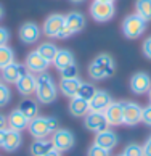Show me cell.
<instances>
[{
    "label": "cell",
    "instance_id": "ac0fdd59",
    "mask_svg": "<svg viewBox=\"0 0 151 156\" xmlns=\"http://www.w3.org/2000/svg\"><path fill=\"white\" fill-rule=\"evenodd\" d=\"M93 143L98 145V147H101V148H104V150H109V151H111V150L118 145V135H116L113 130H109V129L101 130V132H98V134L95 135Z\"/></svg>",
    "mask_w": 151,
    "mask_h": 156
},
{
    "label": "cell",
    "instance_id": "52a82bcc",
    "mask_svg": "<svg viewBox=\"0 0 151 156\" xmlns=\"http://www.w3.org/2000/svg\"><path fill=\"white\" fill-rule=\"evenodd\" d=\"M26 73H27V69L24 65L13 61L8 66H5L3 69H0V79L5 84H16L19 80V77H23Z\"/></svg>",
    "mask_w": 151,
    "mask_h": 156
},
{
    "label": "cell",
    "instance_id": "9c48e42d",
    "mask_svg": "<svg viewBox=\"0 0 151 156\" xmlns=\"http://www.w3.org/2000/svg\"><path fill=\"white\" fill-rule=\"evenodd\" d=\"M63 29H65V16H63V15L53 13V15H50L48 18L44 21L42 31H44V34H45L47 37L56 39L58 34H60Z\"/></svg>",
    "mask_w": 151,
    "mask_h": 156
},
{
    "label": "cell",
    "instance_id": "603a6c76",
    "mask_svg": "<svg viewBox=\"0 0 151 156\" xmlns=\"http://www.w3.org/2000/svg\"><path fill=\"white\" fill-rule=\"evenodd\" d=\"M82 84V80L79 77H74V79H61V84H60V90L63 95H66L69 98H72L77 95V90Z\"/></svg>",
    "mask_w": 151,
    "mask_h": 156
},
{
    "label": "cell",
    "instance_id": "d6986e66",
    "mask_svg": "<svg viewBox=\"0 0 151 156\" xmlns=\"http://www.w3.org/2000/svg\"><path fill=\"white\" fill-rule=\"evenodd\" d=\"M89 111H90V106L87 100H84V98H80L77 95L71 98V101H69V113L74 118H85Z\"/></svg>",
    "mask_w": 151,
    "mask_h": 156
},
{
    "label": "cell",
    "instance_id": "74e56055",
    "mask_svg": "<svg viewBox=\"0 0 151 156\" xmlns=\"http://www.w3.org/2000/svg\"><path fill=\"white\" fill-rule=\"evenodd\" d=\"M7 129H8V127H5V129H0V148H2V145H3L5 135H7Z\"/></svg>",
    "mask_w": 151,
    "mask_h": 156
},
{
    "label": "cell",
    "instance_id": "60d3db41",
    "mask_svg": "<svg viewBox=\"0 0 151 156\" xmlns=\"http://www.w3.org/2000/svg\"><path fill=\"white\" fill-rule=\"evenodd\" d=\"M3 18V8H2V5H0V20Z\"/></svg>",
    "mask_w": 151,
    "mask_h": 156
},
{
    "label": "cell",
    "instance_id": "ba28073f",
    "mask_svg": "<svg viewBox=\"0 0 151 156\" xmlns=\"http://www.w3.org/2000/svg\"><path fill=\"white\" fill-rule=\"evenodd\" d=\"M84 126H85V129L95 132V134H98L101 130H106L109 127L106 118H104V113H98V111L87 113V116L84 118Z\"/></svg>",
    "mask_w": 151,
    "mask_h": 156
},
{
    "label": "cell",
    "instance_id": "ee69618b",
    "mask_svg": "<svg viewBox=\"0 0 151 156\" xmlns=\"http://www.w3.org/2000/svg\"><path fill=\"white\" fill-rule=\"evenodd\" d=\"M148 98H149V103H151V89H149V92H148Z\"/></svg>",
    "mask_w": 151,
    "mask_h": 156
},
{
    "label": "cell",
    "instance_id": "484cf974",
    "mask_svg": "<svg viewBox=\"0 0 151 156\" xmlns=\"http://www.w3.org/2000/svg\"><path fill=\"white\" fill-rule=\"evenodd\" d=\"M37 51L48 63H53L55 56H56V51H58V47H56L55 44H51V42H44V44H40L39 47H37Z\"/></svg>",
    "mask_w": 151,
    "mask_h": 156
},
{
    "label": "cell",
    "instance_id": "7402d4cb",
    "mask_svg": "<svg viewBox=\"0 0 151 156\" xmlns=\"http://www.w3.org/2000/svg\"><path fill=\"white\" fill-rule=\"evenodd\" d=\"M74 63V55L71 50H66V48H58L56 51V56L53 60V65L58 71H61L63 68H66L69 65H72Z\"/></svg>",
    "mask_w": 151,
    "mask_h": 156
},
{
    "label": "cell",
    "instance_id": "f6af8a7d",
    "mask_svg": "<svg viewBox=\"0 0 151 156\" xmlns=\"http://www.w3.org/2000/svg\"><path fill=\"white\" fill-rule=\"evenodd\" d=\"M119 156H124V154H119Z\"/></svg>",
    "mask_w": 151,
    "mask_h": 156
},
{
    "label": "cell",
    "instance_id": "d4e9b609",
    "mask_svg": "<svg viewBox=\"0 0 151 156\" xmlns=\"http://www.w3.org/2000/svg\"><path fill=\"white\" fill-rule=\"evenodd\" d=\"M18 109H19L23 114H24L29 121L39 116V105H37V101L31 100V98H24V100L19 103Z\"/></svg>",
    "mask_w": 151,
    "mask_h": 156
},
{
    "label": "cell",
    "instance_id": "d590c367",
    "mask_svg": "<svg viewBox=\"0 0 151 156\" xmlns=\"http://www.w3.org/2000/svg\"><path fill=\"white\" fill-rule=\"evenodd\" d=\"M10 40V31L7 27L0 26V47H3V45H7Z\"/></svg>",
    "mask_w": 151,
    "mask_h": 156
},
{
    "label": "cell",
    "instance_id": "8fae6325",
    "mask_svg": "<svg viewBox=\"0 0 151 156\" xmlns=\"http://www.w3.org/2000/svg\"><path fill=\"white\" fill-rule=\"evenodd\" d=\"M142 109L135 101H122V111H124V124L127 126H137L142 121Z\"/></svg>",
    "mask_w": 151,
    "mask_h": 156
},
{
    "label": "cell",
    "instance_id": "5bb4252c",
    "mask_svg": "<svg viewBox=\"0 0 151 156\" xmlns=\"http://www.w3.org/2000/svg\"><path fill=\"white\" fill-rule=\"evenodd\" d=\"M103 113H104V118H106L109 126H121V124H124L122 101H113Z\"/></svg>",
    "mask_w": 151,
    "mask_h": 156
},
{
    "label": "cell",
    "instance_id": "b9f144b4",
    "mask_svg": "<svg viewBox=\"0 0 151 156\" xmlns=\"http://www.w3.org/2000/svg\"><path fill=\"white\" fill-rule=\"evenodd\" d=\"M72 3H82V2H85V0H71Z\"/></svg>",
    "mask_w": 151,
    "mask_h": 156
},
{
    "label": "cell",
    "instance_id": "2e32d148",
    "mask_svg": "<svg viewBox=\"0 0 151 156\" xmlns=\"http://www.w3.org/2000/svg\"><path fill=\"white\" fill-rule=\"evenodd\" d=\"M111 103H113V98H111V95H109L106 90H97V94L93 95V98L89 101V106H90V111L103 113Z\"/></svg>",
    "mask_w": 151,
    "mask_h": 156
},
{
    "label": "cell",
    "instance_id": "4dcf8cb0",
    "mask_svg": "<svg viewBox=\"0 0 151 156\" xmlns=\"http://www.w3.org/2000/svg\"><path fill=\"white\" fill-rule=\"evenodd\" d=\"M124 156H145L143 153V147L138 145V143H130V145H127L122 151Z\"/></svg>",
    "mask_w": 151,
    "mask_h": 156
},
{
    "label": "cell",
    "instance_id": "7a4b0ae2",
    "mask_svg": "<svg viewBox=\"0 0 151 156\" xmlns=\"http://www.w3.org/2000/svg\"><path fill=\"white\" fill-rule=\"evenodd\" d=\"M116 71V63L108 53H101L89 65V76L93 80H103L111 77Z\"/></svg>",
    "mask_w": 151,
    "mask_h": 156
},
{
    "label": "cell",
    "instance_id": "ab89813d",
    "mask_svg": "<svg viewBox=\"0 0 151 156\" xmlns=\"http://www.w3.org/2000/svg\"><path fill=\"white\" fill-rule=\"evenodd\" d=\"M44 156H61V153L58 151V150H55V148H53V150H50V151H48L47 154H44Z\"/></svg>",
    "mask_w": 151,
    "mask_h": 156
},
{
    "label": "cell",
    "instance_id": "4316f807",
    "mask_svg": "<svg viewBox=\"0 0 151 156\" xmlns=\"http://www.w3.org/2000/svg\"><path fill=\"white\" fill-rule=\"evenodd\" d=\"M135 13L145 21H151V0H137L135 2Z\"/></svg>",
    "mask_w": 151,
    "mask_h": 156
},
{
    "label": "cell",
    "instance_id": "e0dca14e",
    "mask_svg": "<svg viewBox=\"0 0 151 156\" xmlns=\"http://www.w3.org/2000/svg\"><path fill=\"white\" fill-rule=\"evenodd\" d=\"M15 85H16V90H18L23 97L34 95L36 94V76L27 71L23 77H19V80Z\"/></svg>",
    "mask_w": 151,
    "mask_h": 156
},
{
    "label": "cell",
    "instance_id": "83f0119b",
    "mask_svg": "<svg viewBox=\"0 0 151 156\" xmlns=\"http://www.w3.org/2000/svg\"><path fill=\"white\" fill-rule=\"evenodd\" d=\"M15 61V51L8 45L0 47V69H3L5 66H8L10 63Z\"/></svg>",
    "mask_w": 151,
    "mask_h": 156
},
{
    "label": "cell",
    "instance_id": "3957f363",
    "mask_svg": "<svg viewBox=\"0 0 151 156\" xmlns=\"http://www.w3.org/2000/svg\"><path fill=\"white\" fill-rule=\"evenodd\" d=\"M60 129L58 127V119L56 118H44V116H37L29 121L27 130L34 138H47L50 134Z\"/></svg>",
    "mask_w": 151,
    "mask_h": 156
},
{
    "label": "cell",
    "instance_id": "836d02e7",
    "mask_svg": "<svg viewBox=\"0 0 151 156\" xmlns=\"http://www.w3.org/2000/svg\"><path fill=\"white\" fill-rule=\"evenodd\" d=\"M142 122H145L146 126L151 127V103L142 109Z\"/></svg>",
    "mask_w": 151,
    "mask_h": 156
},
{
    "label": "cell",
    "instance_id": "9a60e30c",
    "mask_svg": "<svg viewBox=\"0 0 151 156\" xmlns=\"http://www.w3.org/2000/svg\"><path fill=\"white\" fill-rule=\"evenodd\" d=\"M65 26L71 32V36H74L85 27V16L80 11H71V13L65 15Z\"/></svg>",
    "mask_w": 151,
    "mask_h": 156
},
{
    "label": "cell",
    "instance_id": "f546056e",
    "mask_svg": "<svg viewBox=\"0 0 151 156\" xmlns=\"http://www.w3.org/2000/svg\"><path fill=\"white\" fill-rule=\"evenodd\" d=\"M11 100V92L5 82H0V108L7 106Z\"/></svg>",
    "mask_w": 151,
    "mask_h": 156
},
{
    "label": "cell",
    "instance_id": "30bf717a",
    "mask_svg": "<svg viewBox=\"0 0 151 156\" xmlns=\"http://www.w3.org/2000/svg\"><path fill=\"white\" fill-rule=\"evenodd\" d=\"M48 65H50V63L45 60L37 50H34V51H31V53H27L26 60H24L26 69H27L29 73H32V74L45 73V71H47V68H48Z\"/></svg>",
    "mask_w": 151,
    "mask_h": 156
},
{
    "label": "cell",
    "instance_id": "cb8c5ba5",
    "mask_svg": "<svg viewBox=\"0 0 151 156\" xmlns=\"http://www.w3.org/2000/svg\"><path fill=\"white\" fill-rule=\"evenodd\" d=\"M50 150H53V143L48 138H36L31 145V154L32 156H44Z\"/></svg>",
    "mask_w": 151,
    "mask_h": 156
},
{
    "label": "cell",
    "instance_id": "f35d334b",
    "mask_svg": "<svg viewBox=\"0 0 151 156\" xmlns=\"http://www.w3.org/2000/svg\"><path fill=\"white\" fill-rule=\"evenodd\" d=\"M7 126H8V122H7V118H5L3 114L0 113V129H5Z\"/></svg>",
    "mask_w": 151,
    "mask_h": 156
},
{
    "label": "cell",
    "instance_id": "5b68a950",
    "mask_svg": "<svg viewBox=\"0 0 151 156\" xmlns=\"http://www.w3.org/2000/svg\"><path fill=\"white\" fill-rule=\"evenodd\" d=\"M89 10H90V16L97 23H106L109 20H113L116 15L114 3L101 2V0H92Z\"/></svg>",
    "mask_w": 151,
    "mask_h": 156
},
{
    "label": "cell",
    "instance_id": "f1b7e54d",
    "mask_svg": "<svg viewBox=\"0 0 151 156\" xmlns=\"http://www.w3.org/2000/svg\"><path fill=\"white\" fill-rule=\"evenodd\" d=\"M95 94H97V89H95V85L90 84V82H82L79 90H77V97L84 98V100H87V101H90Z\"/></svg>",
    "mask_w": 151,
    "mask_h": 156
},
{
    "label": "cell",
    "instance_id": "7c38bea8",
    "mask_svg": "<svg viewBox=\"0 0 151 156\" xmlns=\"http://www.w3.org/2000/svg\"><path fill=\"white\" fill-rule=\"evenodd\" d=\"M19 40L23 44H27V45H32L36 44L37 40L42 36V29L36 24V23H24L21 27H19Z\"/></svg>",
    "mask_w": 151,
    "mask_h": 156
},
{
    "label": "cell",
    "instance_id": "7bdbcfd3",
    "mask_svg": "<svg viewBox=\"0 0 151 156\" xmlns=\"http://www.w3.org/2000/svg\"><path fill=\"white\" fill-rule=\"evenodd\" d=\"M101 2H109V3H114L116 0H101Z\"/></svg>",
    "mask_w": 151,
    "mask_h": 156
},
{
    "label": "cell",
    "instance_id": "d6a6232c",
    "mask_svg": "<svg viewBox=\"0 0 151 156\" xmlns=\"http://www.w3.org/2000/svg\"><path fill=\"white\" fill-rule=\"evenodd\" d=\"M89 156H111V154H109V150H104V148L93 143V145L89 148Z\"/></svg>",
    "mask_w": 151,
    "mask_h": 156
},
{
    "label": "cell",
    "instance_id": "277c9868",
    "mask_svg": "<svg viewBox=\"0 0 151 156\" xmlns=\"http://www.w3.org/2000/svg\"><path fill=\"white\" fill-rule=\"evenodd\" d=\"M146 31V21L140 18L137 13L125 16L122 21V34L127 39H138Z\"/></svg>",
    "mask_w": 151,
    "mask_h": 156
},
{
    "label": "cell",
    "instance_id": "1f68e13d",
    "mask_svg": "<svg viewBox=\"0 0 151 156\" xmlns=\"http://www.w3.org/2000/svg\"><path fill=\"white\" fill-rule=\"evenodd\" d=\"M60 74H61V79H74V77H77V74H79V68L76 63H72V65L63 68L60 71Z\"/></svg>",
    "mask_w": 151,
    "mask_h": 156
},
{
    "label": "cell",
    "instance_id": "e575fe53",
    "mask_svg": "<svg viewBox=\"0 0 151 156\" xmlns=\"http://www.w3.org/2000/svg\"><path fill=\"white\" fill-rule=\"evenodd\" d=\"M142 50H143V55L146 56L148 60H151V36L146 37L143 40V44H142Z\"/></svg>",
    "mask_w": 151,
    "mask_h": 156
},
{
    "label": "cell",
    "instance_id": "44dd1931",
    "mask_svg": "<svg viewBox=\"0 0 151 156\" xmlns=\"http://www.w3.org/2000/svg\"><path fill=\"white\" fill-rule=\"evenodd\" d=\"M21 132L19 130H15V129H7V135H5V140H3V145L2 148L5 151H16L19 147H21Z\"/></svg>",
    "mask_w": 151,
    "mask_h": 156
},
{
    "label": "cell",
    "instance_id": "ffe728a7",
    "mask_svg": "<svg viewBox=\"0 0 151 156\" xmlns=\"http://www.w3.org/2000/svg\"><path fill=\"white\" fill-rule=\"evenodd\" d=\"M7 122H8V127L10 129H15V130H24L27 129V126H29V119L23 114L18 108L13 109L10 114H8V118H7Z\"/></svg>",
    "mask_w": 151,
    "mask_h": 156
},
{
    "label": "cell",
    "instance_id": "6da1fadb",
    "mask_svg": "<svg viewBox=\"0 0 151 156\" xmlns=\"http://www.w3.org/2000/svg\"><path fill=\"white\" fill-rule=\"evenodd\" d=\"M36 95H37V100L40 103H45V105L53 103L56 100L58 97L56 84L47 71L36 76Z\"/></svg>",
    "mask_w": 151,
    "mask_h": 156
},
{
    "label": "cell",
    "instance_id": "8d00e7d4",
    "mask_svg": "<svg viewBox=\"0 0 151 156\" xmlns=\"http://www.w3.org/2000/svg\"><path fill=\"white\" fill-rule=\"evenodd\" d=\"M142 147H143V153H145V156H151V137L146 138V142H145Z\"/></svg>",
    "mask_w": 151,
    "mask_h": 156
},
{
    "label": "cell",
    "instance_id": "4fadbf2b",
    "mask_svg": "<svg viewBox=\"0 0 151 156\" xmlns=\"http://www.w3.org/2000/svg\"><path fill=\"white\" fill-rule=\"evenodd\" d=\"M151 89V77L146 73H135L130 77V90L135 95L148 94Z\"/></svg>",
    "mask_w": 151,
    "mask_h": 156
},
{
    "label": "cell",
    "instance_id": "8992f818",
    "mask_svg": "<svg viewBox=\"0 0 151 156\" xmlns=\"http://www.w3.org/2000/svg\"><path fill=\"white\" fill-rule=\"evenodd\" d=\"M51 143H53V148L60 153L69 151L74 147V135L68 129H58L55 134H51Z\"/></svg>",
    "mask_w": 151,
    "mask_h": 156
}]
</instances>
